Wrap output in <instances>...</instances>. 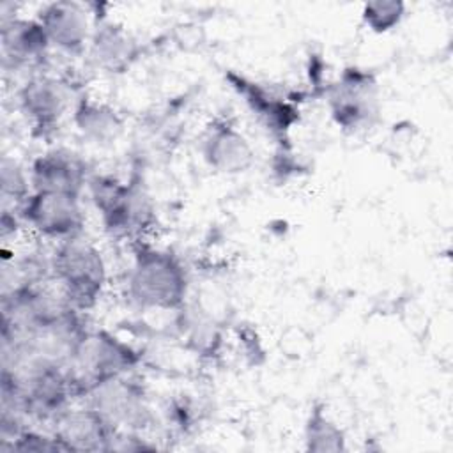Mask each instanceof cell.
I'll return each mask as SVG.
<instances>
[{
  "instance_id": "obj_1",
  "label": "cell",
  "mask_w": 453,
  "mask_h": 453,
  "mask_svg": "<svg viewBox=\"0 0 453 453\" xmlns=\"http://www.w3.org/2000/svg\"><path fill=\"white\" fill-rule=\"evenodd\" d=\"M188 290V271L173 251L142 241L133 244L126 274L131 304L147 311H179L186 304Z\"/></svg>"
},
{
  "instance_id": "obj_2",
  "label": "cell",
  "mask_w": 453,
  "mask_h": 453,
  "mask_svg": "<svg viewBox=\"0 0 453 453\" xmlns=\"http://www.w3.org/2000/svg\"><path fill=\"white\" fill-rule=\"evenodd\" d=\"M87 195L104 232L113 239L134 244L156 226V203L138 179L124 180L111 173H92Z\"/></svg>"
},
{
  "instance_id": "obj_3",
  "label": "cell",
  "mask_w": 453,
  "mask_h": 453,
  "mask_svg": "<svg viewBox=\"0 0 453 453\" xmlns=\"http://www.w3.org/2000/svg\"><path fill=\"white\" fill-rule=\"evenodd\" d=\"M50 264L51 280L74 310L87 313L97 306L108 285L106 258L97 244L83 235L58 241L50 253Z\"/></svg>"
},
{
  "instance_id": "obj_4",
  "label": "cell",
  "mask_w": 453,
  "mask_h": 453,
  "mask_svg": "<svg viewBox=\"0 0 453 453\" xmlns=\"http://www.w3.org/2000/svg\"><path fill=\"white\" fill-rule=\"evenodd\" d=\"M140 361V350L127 340L103 327L88 329L67 365L78 400L101 382L131 375Z\"/></svg>"
},
{
  "instance_id": "obj_5",
  "label": "cell",
  "mask_w": 453,
  "mask_h": 453,
  "mask_svg": "<svg viewBox=\"0 0 453 453\" xmlns=\"http://www.w3.org/2000/svg\"><path fill=\"white\" fill-rule=\"evenodd\" d=\"M80 402L97 412L115 430L145 434L157 421L143 384L131 375L90 388Z\"/></svg>"
},
{
  "instance_id": "obj_6",
  "label": "cell",
  "mask_w": 453,
  "mask_h": 453,
  "mask_svg": "<svg viewBox=\"0 0 453 453\" xmlns=\"http://www.w3.org/2000/svg\"><path fill=\"white\" fill-rule=\"evenodd\" d=\"M80 97L73 80L42 71L32 73L16 94L18 108L37 136H48L58 129Z\"/></svg>"
},
{
  "instance_id": "obj_7",
  "label": "cell",
  "mask_w": 453,
  "mask_h": 453,
  "mask_svg": "<svg viewBox=\"0 0 453 453\" xmlns=\"http://www.w3.org/2000/svg\"><path fill=\"white\" fill-rule=\"evenodd\" d=\"M18 214L28 230L55 242L83 235L87 223L83 196L65 193L32 191Z\"/></svg>"
},
{
  "instance_id": "obj_8",
  "label": "cell",
  "mask_w": 453,
  "mask_h": 453,
  "mask_svg": "<svg viewBox=\"0 0 453 453\" xmlns=\"http://www.w3.org/2000/svg\"><path fill=\"white\" fill-rule=\"evenodd\" d=\"M329 113L345 131H357L373 122L379 113V85L375 76L359 67H347L327 88Z\"/></svg>"
},
{
  "instance_id": "obj_9",
  "label": "cell",
  "mask_w": 453,
  "mask_h": 453,
  "mask_svg": "<svg viewBox=\"0 0 453 453\" xmlns=\"http://www.w3.org/2000/svg\"><path fill=\"white\" fill-rule=\"evenodd\" d=\"M2 67L5 71L30 69L39 73L48 62L51 46L37 18L18 14L2 16L0 21Z\"/></svg>"
},
{
  "instance_id": "obj_10",
  "label": "cell",
  "mask_w": 453,
  "mask_h": 453,
  "mask_svg": "<svg viewBox=\"0 0 453 453\" xmlns=\"http://www.w3.org/2000/svg\"><path fill=\"white\" fill-rule=\"evenodd\" d=\"M87 159L65 147L50 149L39 154L28 166L32 191L65 193L83 196L92 177Z\"/></svg>"
},
{
  "instance_id": "obj_11",
  "label": "cell",
  "mask_w": 453,
  "mask_h": 453,
  "mask_svg": "<svg viewBox=\"0 0 453 453\" xmlns=\"http://www.w3.org/2000/svg\"><path fill=\"white\" fill-rule=\"evenodd\" d=\"M200 154L203 163L221 175L244 173L255 163L251 142L228 119H216L205 127L200 138Z\"/></svg>"
},
{
  "instance_id": "obj_12",
  "label": "cell",
  "mask_w": 453,
  "mask_h": 453,
  "mask_svg": "<svg viewBox=\"0 0 453 453\" xmlns=\"http://www.w3.org/2000/svg\"><path fill=\"white\" fill-rule=\"evenodd\" d=\"M85 55L94 69L106 74H122L140 58L142 46L122 23L103 14L94 19Z\"/></svg>"
},
{
  "instance_id": "obj_13",
  "label": "cell",
  "mask_w": 453,
  "mask_h": 453,
  "mask_svg": "<svg viewBox=\"0 0 453 453\" xmlns=\"http://www.w3.org/2000/svg\"><path fill=\"white\" fill-rule=\"evenodd\" d=\"M51 50L67 57H80L87 51L94 21L85 5L76 2H50L35 14Z\"/></svg>"
},
{
  "instance_id": "obj_14",
  "label": "cell",
  "mask_w": 453,
  "mask_h": 453,
  "mask_svg": "<svg viewBox=\"0 0 453 453\" xmlns=\"http://www.w3.org/2000/svg\"><path fill=\"white\" fill-rule=\"evenodd\" d=\"M48 430L62 442L65 453L111 451L115 434L119 432L85 403H80L78 407L73 403L48 426Z\"/></svg>"
},
{
  "instance_id": "obj_15",
  "label": "cell",
  "mask_w": 453,
  "mask_h": 453,
  "mask_svg": "<svg viewBox=\"0 0 453 453\" xmlns=\"http://www.w3.org/2000/svg\"><path fill=\"white\" fill-rule=\"evenodd\" d=\"M226 80L230 87L242 97L257 120L267 129V133H271L281 143L287 142L290 129L299 120V110L290 101L276 96L269 88L248 80L242 74L228 73Z\"/></svg>"
},
{
  "instance_id": "obj_16",
  "label": "cell",
  "mask_w": 453,
  "mask_h": 453,
  "mask_svg": "<svg viewBox=\"0 0 453 453\" xmlns=\"http://www.w3.org/2000/svg\"><path fill=\"white\" fill-rule=\"evenodd\" d=\"M71 120L78 134L94 145H111L126 131V120L111 104L81 96L73 108Z\"/></svg>"
},
{
  "instance_id": "obj_17",
  "label": "cell",
  "mask_w": 453,
  "mask_h": 453,
  "mask_svg": "<svg viewBox=\"0 0 453 453\" xmlns=\"http://www.w3.org/2000/svg\"><path fill=\"white\" fill-rule=\"evenodd\" d=\"M304 449L311 453H340L347 449L345 430L331 418L324 403H313L303 426Z\"/></svg>"
},
{
  "instance_id": "obj_18",
  "label": "cell",
  "mask_w": 453,
  "mask_h": 453,
  "mask_svg": "<svg viewBox=\"0 0 453 453\" xmlns=\"http://www.w3.org/2000/svg\"><path fill=\"white\" fill-rule=\"evenodd\" d=\"M32 184L28 170L14 157L4 156L0 161V198L2 207L16 209L30 196Z\"/></svg>"
},
{
  "instance_id": "obj_19",
  "label": "cell",
  "mask_w": 453,
  "mask_h": 453,
  "mask_svg": "<svg viewBox=\"0 0 453 453\" xmlns=\"http://www.w3.org/2000/svg\"><path fill=\"white\" fill-rule=\"evenodd\" d=\"M0 453H65V448L48 428L30 425L12 441H0Z\"/></svg>"
},
{
  "instance_id": "obj_20",
  "label": "cell",
  "mask_w": 453,
  "mask_h": 453,
  "mask_svg": "<svg viewBox=\"0 0 453 453\" xmlns=\"http://www.w3.org/2000/svg\"><path fill=\"white\" fill-rule=\"evenodd\" d=\"M405 12L407 5L400 0H377L363 5L361 21L373 34H388L403 21Z\"/></svg>"
},
{
  "instance_id": "obj_21",
  "label": "cell",
  "mask_w": 453,
  "mask_h": 453,
  "mask_svg": "<svg viewBox=\"0 0 453 453\" xmlns=\"http://www.w3.org/2000/svg\"><path fill=\"white\" fill-rule=\"evenodd\" d=\"M23 221L18 214L16 209H5L2 207V216H0V235L7 242L11 237H18V234L23 228Z\"/></svg>"
}]
</instances>
